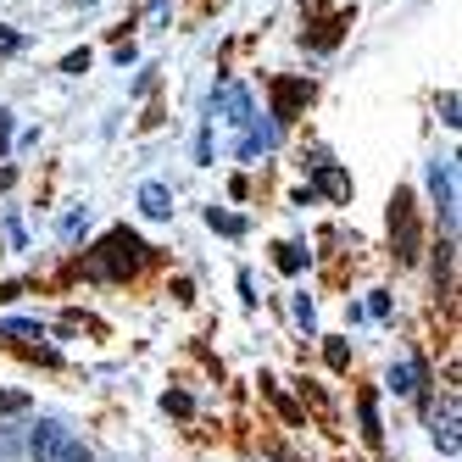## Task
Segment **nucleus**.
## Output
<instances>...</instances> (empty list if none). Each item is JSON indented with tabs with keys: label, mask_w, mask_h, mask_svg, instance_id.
Returning a JSON list of instances; mask_svg holds the SVG:
<instances>
[{
	"label": "nucleus",
	"mask_w": 462,
	"mask_h": 462,
	"mask_svg": "<svg viewBox=\"0 0 462 462\" xmlns=\"http://www.w3.org/2000/svg\"><path fill=\"white\" fill-rule=\"evenodd\" d=\"M429 189H435V201H440L446 217H451V168H446V162H435V168H429Z\"/></svg>",
	"instance_id": "obj_3"
},
{
	"label": "nucleus",
	"mask_w": 462,
	"mask_h": 462,
	"mask_svg": "<svg viewBox=\"0 0 462 462\" xmlns=\"http://www.w3.org/2000/svg\"><path fill=\"white\" fill-rule=\"evenodd\" d=\"M301 262H307L301 245H279V268H284V273H301Z\"/></svg>",
	"instance_id": "obj_5"
},
{
	"label": "nucleus",
	"mask_w": 462,
	"mask_h": 462,
	"mask_svg": "<svg viewBox=\"0 0 462 462\" xmlns=\"http://www.w3.org/2000/svg\"><path fill=\"white\" fill-rule=\"evenodd\" d=\"M6 335H17V340H40V323H28V318H12V323H6Z\"/></svg>",
	"instance_id": "obj_7"
},
{
	"label": "nucleus",
	"mask_w": 462,
	"mask_h": 462,
	"mask_svg": "<svg viewBox=\"0 0 462 462\" xmlns=\"http://www.w3.org/2000/svg\"><path fill=\"white\" fill-rule=\"evenodd\" d=\"M79 6H95V0H79Z\"/></svg>",
	"instance_id": "obj_11"
},
{
	"label": "nucleus",
	"mask_w": 462,
	"mask_h": 462,
	"mask_svg": "<svg viewBox=\"0 0 462 462\" xmlns=\"http://www.w3.org/2000/svg\"><path fill=\"white\" fill-rule=\"evenodd\" d=\"M140 212L145 217H173V189L168 184H145L140 189Z\"/></svg>",
	"instance_id": "obj_2"
},
{
	"label": "nucleus",
	"mask_w": 462,
	"mask_h": 462,
	"mask_svg": "<svg viewBox=\"0 0 462 462\" xmlns=\"http://www.w3.org/2000/svg\"><path fill=\"white\" fill-rule=\"evenodd\" d=\"M390 384L407 395V390H412V368H390Z\"/></svg>",
	"instance_id": "obj_9"
},
{
	"label": "nucleus",
	"mask_w": 462,
	"mask_h": 462,
	"mask_svg": "<svg viewBox=\"0 0 462 462\" xmlns=\"http://www.w3.org/2000/svg\"><path fill=\"white\" fill-rule=\"evenodd\" d=\"M28 451H34V462H89V446L56 418H45L34 435H28Z\"/></svg>",
	"instance_id": "obj_1"
},
{
	"label": "nucleus",
	"mask_w": 462,
	"mask_h": 462,
	"mask_svg": "<svg viewBox=\"0 0 462 462\" xmlns=\"http://www.w3.org/2000/svg\"><path fill=\"white\" fill-rule=\"evenodd\" d=\"M362 435L379 440V407H374V395H362Z\"/></svg>",
	"instance_id": "obj_4"
},
{
	"label": "nucleus",
	"mask_w": 462,
	"mask_h": 462,
	"mask_svg": "<svg viewBox=\"0 0 462 462\" xmlns=\"http://www.w3.org/2000/svg\"><path fill=\"white\" fill-rule=\"evenodd\" d=\"M12 45H17V40H12V34H6V28H0V51H12Z\"/></svg>",
	"instance_id": "obj_10"
},
{
	"label": "nucleus",
	"mask_w": 462,
	"mask_h": 462,
	"mask_svg": "<svg viewBox=\"0 0 462 462\" xmlns=\"http://www.w3.org/2000/svg\"><path fill=\"white\" fill-rule=\"evenodd\" d=\"M28 407V395H17V390H0V412H23Z\"/></svg>",
	"instance_id": "obj_8"
},
{
	"label": "nucleus",
	"mask_w": 462,
	"mask_h": 462,
	"mask_svg": "<svg viewBox=\"0 0 462 462\" xmlns=\"http://www.w3.org/2000/svg\"><path fill=\"white\" fill-rule=\"evenodd\" d=\"M207 223H212V228H223V235H240V228H245L240 217H228V212H217V207L207 212Z\"/></svg>",
	"instance_id": "obj_6"
}]
</instances>
